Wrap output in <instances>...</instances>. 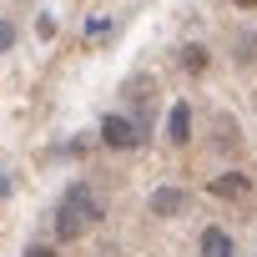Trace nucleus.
<instances>
[{
	"mask_svg": "<svg viewBox=\"0 0 257 257\" xmlns=\"http://www.w3.org/2000/svg\"><path fill=\"white\" fill-rule=\"evenodd\" d=\"M106 217V202L86 187V182H71V192L61 197V212H56V232L71 242V237H81L91 222H101Z\"/></svg>",
	"mask_w": 257,
	"mask_h": 257,
	"instance_id": "obj_1",
	"label": "nucleus"
},
{
	"mask_svg": "<svg viewBox=\"0 0 257 257\" xmlns=\"http://www.w3.org/2000/svg\"><path fill=\"white\" fill-rule=\"evenodd\" d=\"M101 142L116 147V152H126V147H137V132H132V121H126V116H106V121H101Z\"/></svg>",
	"mask_w": 257,
	"mask_h": 257,
	"instance_id": "obj_2",
	"label": "nucleus"
},
{
	"mask_svg": "<svg viewBox=\"0 0 257 257\" xmlns=\"http://www.w3.org/2000/svg\"><path fill=\"white\" fill-rule=\"evenodd\" d=\"M187 207V192H177V187H157L152 192V217H177Z\"/></svg>",
	"mask_w": 257,
	"mask_h": 257,
	"instance_id": "obj_3",
	"label": "nucleus"
},
{
	"mask_svg": "<svg viewBox=\"0 0 257 257\" xmlns=\"http://www.w3.org/2000/svg\"><path fill=\"white\" fill-rule=\"evenodd\" d=\"M202 257H237V242H232V232H222V227H207V232H202Z\"/></svg>",
	"mask_w": 257,
	"mask_h": 257,
	"instance_id": "obj_4",
	"label": "nucleus"
},
{
	"mask_svg": "<svg viewBox=\"0 0 257 257\" xmlns=\"http://www.w3.org/2000/svg\"><path fill=\"white\" fill-rule=\"evenodd\" d=\"M167 137L182 147V142H192V106L187 101H177L172 106V116H167Z\"/></svg>",
	"mask_w": 257,
	"mask_h": 257,
	"instance_id": "obj_5",
	"label": "nucleus"
},
{
	"mask_svg": "<svg viewBox=\"0 0 257 257\" xmlns=\"http://www.w3.org/2000/svg\"><path fill=\"white\" fill-rule=\"evenodd\" d=\"M247 187H252V182H247L242 172H222V177L212 182V192H217V197H247Z\"/></svg>",
	"mask_w": 257,
	"mask_h": 257,
	"instance_id": "obj_6",
	"label": "nucleus"
},
{
	"mask_svg": "<svg viewBox=\"0 0 257 257\" xmlns=\"http://www.w3.org/2000/svg\"><path fill=\"white\" fill-rule=\"evenodd\" d=\"M182 71L202 76V71H207V51H202V46H187V51H182Z\"/></svg>",
	"mask_w": 257,
	"mask_h": 257,
	"instance_id": "obj_7",
	"label": "nucleus"
},
{
	"mask_svg": "<svg viewBox=\"0 0 257 257\" xmlns=\"http://www.w3.org/2000/svg\"><path fill=\"white\" fill-rule=\"evenodd\" d=\"M21 41V31H16V21H0V56H6L11 46Z\"/></svg>",
	"mask_w": 257,
	"mask_h": 257,
	"instance_id": "obj_8",
	"label": "nucleus"
},
{
	"mask_svg": "<svg viewBox=\"0 0 257 257\" xmlns=\"http://www.w3.org/2000/svg\"><path fill=\"white\" fill-rule=\"evenodd\" d=\"M26 257H56L51 247H26Z\"/></svg>",
	"mask_w": 257,
	"mask_h": 257,
	"instance_id": "obj_9",
	"label": "nucleus"
},
{
	"mask_svg": "<svg viewBox=\"0 0 257 257\" xmlns=\"http://www.w3.org/2000/svg\"><path fill=\"white\" fill-rule=\"evenodd\" d=\"M232 6H242V11H257V0H232Z\"/></svg>",
	"mask_w": 257,
	"mask_h": 257,
	"instance_id": "obj_10",
	"label": "nucleus"
}]
</instances>
